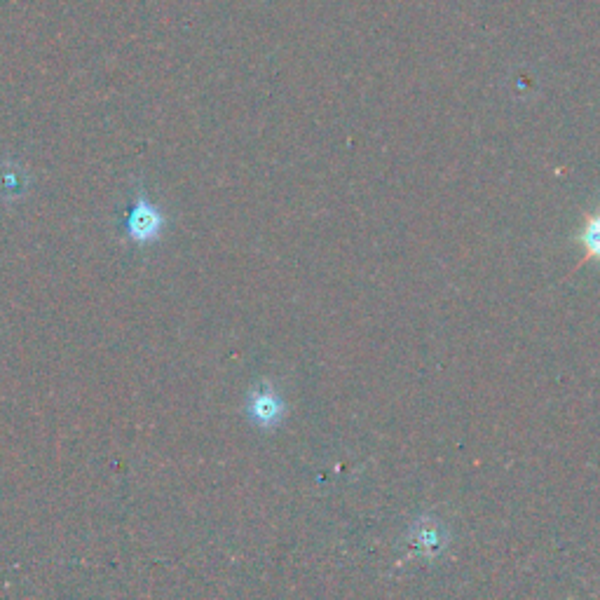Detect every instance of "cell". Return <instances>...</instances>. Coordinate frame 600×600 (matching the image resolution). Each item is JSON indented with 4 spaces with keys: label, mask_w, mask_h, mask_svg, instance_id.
Returning <instances> with one entry per match:
<instances>
[{
    "label": "cell",
    "mask_w": 600,
    "mask_h": 600,
    "mask_svg": "<svg viewBox=\"0 0 600 600\" xmlns=\"http://www.w3.org/2000/svg\"><path fill=\"white\" fill-rule=\"evenodd\" d=\"M584 244H586V251H589V256L600 258V216L593 218V221H589V225H586Z\"/></svg>",
    "instance_id": "7a4b0ae2"
},
{
    "label": "cell",
    "mask_w": 600,
    "mask_h": 600,
    "mask_svg": "<svg viewBox=\"0 0 600 600\" xmlns=\"http://www.w3.org/2000/svg\"><path fill=\"white\" fill-rule=\"evenodd\" d=\"M125 230H127V237L132 242H139V244L155 242L162 230L160 209L155 207V204H150L146 197H139V200L134 202L132 211H129Z\"/></svg>",
    "instance_id": "6da1fadb"
}]
</instances>
